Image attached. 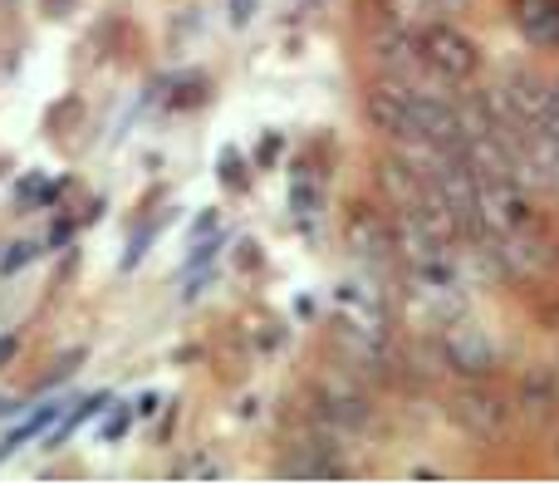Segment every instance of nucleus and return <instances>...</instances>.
<instances>
[{
  "instance_id": "obj_6",
  "label": "nucleus",
  "mask_w": 559,
  "mask_h": 486,
  "mask_svg": "<svg viewBox=\"0 0 559 486\" xmlns=\"http://www.w3.org/2000/svg\"><path fill=\"white\" fill-rule=\"evenodd\" d=\"M481 222L511 236L515 226H525V197L511 182H481Z\"/></svg>"
},
{
  "instance_id": "obj_1",
  "label": "nucleus",
  "mask_w": 559,
  "mask_h": 486,
  "mask_svg": "<svg viewBox=\"0 0 559 486\" xmlns=\"http://www.w3.org/2000/svg\"><path fill=\"white\" fill-rule=\"evenodd\" d=\"M407 108H413V128L417 138L437 147H462V114L447 98H432L423 88H407Z\"/></svg>"
},
{
  "instance_id": "obj_7",
  "label": "nucleus",
  "mask_w": 559,
  "mask_h": 486,
  "mask_svg": "<svg viewBox=\"0 0 559 486\" xmlns=\"http://www.w3.org/2000/svg\"><path fill=\"white\" fill-rule=\"evenodd\" d=\"M456 413H462V418L472 423L476 432H496L506 423V403L496 399V393H486V389H462V399H456Z\"/></svg>"
},
{
  "instance_id": "obj_5",
  "label": "nucleus",
  "mask_w": 559,
  "mask_h": 486,
  "mask_svg": "<svg viewBox=\"0 0 559 486\" xmlns=\"http://www.w3.org/2000/svg\"><path fill=\"white\" fill-rule=\"evenodd\" d=\"M368 118H373V123L383 128L388 138H397V143L417 138V128H413V108H407V88H393V84L373 88V94H368Z\"/></svg>"
},
{
  "instance_id": "obj_8",
  "label": "nucleus",
  "mask_w": 559,
  "mask_h": 486,
  "mask_svg": "<svg viewBox=\"0 0 559 486\" xmlns=\"http://www.w3.org/2000/svg\"><path fill=\"white\" fill-rule=\"evenodd\" d=\"M555 403H559V369H525V379H521V408L555 413Z\"/></svg>"
},
{
  "instance_id": "obj_9",
  "label": "nucleus",
  "mask_w": 559,
  "mask_h": 486,
  "mask_svg": "<svg viewBox=\"0 0 559 486\" xmlns=\"http://www.w3.org/2000/svg\"><path fill=\"white\" fill-rule=\"evenodd\" d=\"M452 359L462 364V374H491V344L481 340L476 330H462V334H452Z\"/></svg>"
},
{
  "instance_id": "obj_11",
  "label": "nucleus",
  "mask_w": 559,
  "mask_h": 486,
  "mask_svg": "<svg viewBox=\"0 0 559 486\" xmlns=\"http://www.w3.org/2000/svg\"><path fill=\"white\" fill-rule=\"evenodd\" d=\"M59 413H64V403H45V408H35V413H29V418H25V423H20V428H15V432H10V438H5V442H0V458H5V452H15V448H25V442H29V438H35V432H45V428H49V423H55V418H59Z\"/></svg>"
},
{
  "instance_id": "obj_2",
  "label": "nucleus",
  "mask_w": 559,
  "mask_h": 486,
  "mask_svg": "<svg viewBox=\"0 0 559 486\" xmlns=\"http://www.w3.org/2000/svg\"><path fill=\"white\" fill-rule=\"evenodd\" d=\"M417 49H423L427 64L442 69L447 79H462L476 69V45L466 35H456L452 25H427L423 39H417Z\"/></svg>"
},
{
  "instance_id": "obj_13",
  "label": "nucleus",
  "mask_w": 559,
  "mask_h": 486,
  "mask_svg": "<svg viewBox=\"0 0 559 486\" xmlns=\"http://www.w3.org/2000/svg\"><path fill=\"white\" fill-rule=\"evenodd\" d=\"M15 349H20V340H15V334H5V340H0V364H5Z\"/></svg>"
},
{
  "instance_id": "obj_12",
  "label": "nucleus",
  "mask_w": 559,
  "mask_h": 486,
  "mask_svg": "<svg viewBox=\"0 0 559 486\" xmlns=\"http://www.w3.org/2000/svg\"><path fill=\"white\" fill-rule=\"evenodd\" d=\"M540 133H550V138H559V104L550 108V114L540 118Z\"/></svg>"
},
{
  "instance_id": "obj_4",
  "label": "nucleus",
  "mask_w": 559,
  "mask_h": 486,
  "mask_svg": "<svg viewBox=\"0 0 559 486\" xmlns=\"http://www.w3.org/2000/svg\"><path fill=\"white\" fill-rule=\"evenodd\" d=\"M462 163L472 167L476 182H511V153L501 147V133H466L462 138Z\"/></svg>"
},
{
  "instance_id": "obj_10",
  "label": "nucleus",
  "mask_w": 559,
  "mask_h": 486,
  "mask_svg": "<svg viewBox=\"0 0 559 486\" xmlns=\"http://www.w3.org/2000/svg\"><path fill=\"white\" fill-rule=\"evenodd\" d=\"M348 241H354L358 256H378V251H388V246H393V232H383V222H378V216L358 212L354 226H348Z\"/></svg>"
},
{
  "instance_id": "obj_3",
  "label": "nucleus",
  "mask_w": 559,
  "mask_h": 486,
  "mask_svg": "<svg viewBox=\"0 0 559 486\" xmlns=\"http://www.w3.org/2000/svg\"><path fill=\"white\" fill-rule=\"evenodd\" d=\"M501 104H506V114L521 118V123H540V118L559 104V94L535 74H511L501 88Z\"/></svg>"
}]
</instances>
